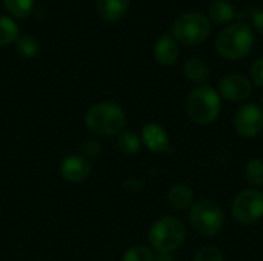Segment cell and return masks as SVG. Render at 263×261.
Returning <instances> with one entry per match:
<instances>
[{
  "label": "cell",
  "instance_id": "9a60e30c",
  "mask_svg": "<svg viewBox=\"0 0 263 261\" xmlns=\"http://www.w3.org/2000/svg\"><path fill=\"white\" fill-rule=\"evenodd\" d=\"M208 12H210L211 20H214L216 23H220V25L228 23L236 15L234 6L227 0H214V2H211V5L208 8Z\"/></svg>",
  "mask_w": 263,
  "mask_h": 261
},
{
  "label": "cell",
  "instance_id": "4fadbf2b",
  "mask_svg": "<svg viewBox=\"0 0 263 261\" xmlns=\"http://www.w3.org/2000/svg\"><path fill=\"white\" fill-rule=\"evenodd\" d=\"M129 0H96L97 12L106 20H119L128 9Z\"/></svg>",
  "mask_w": 263,
  "mask_h": 261
},
{
  "label": "cell",
  "instance_id": "d6986e66",
  "mask_svg": "<svg viewBox=\"0 0 263 261\" xmlns=\"http://www.w3.org/2000/svg\"><path fill=\"white\" fill-rule=\"evenodd\" d=\"M245 177L250 185L253 186H263V160L253 158L248 162L245 169Z\"/></svg>",
  "mask_w": 263,
  "mask_h": 261
},
{
  "label": "cell",
  "instance_id": "52a82bcc",
  "mask_svg": "<svg viewBox=\"0 0 263 261\" xmlns=\"http://www.w3.org/2000/svg\"><path fill=\"white\" fill-rule=\"evenodd\" d=\"M233 215L242 225H253L263 217V192L245 189L233 202Z\"/></svg>",
  "mask_w": 263,
  "mask_h": 261
},
{
  "label": "cell",
  "instance_id": "8fae6325",
  "mask_svg": "<svg viewBox=\"0 0 263 261\" xmlns=\"http://www.w3.org/2000/svg\"><path fill=\"white\" fill-rule=\"evenodd\" d=\"M142 140L145 146L157 154L166 152L170 149V138L166 131L157 123H146L142 129Z\"/></svg>",
  "mask_w": 263,
  "mask_h": 261
},
{
  "label": "cell",
  "instance_id": "d4e9b609",
  "mask_svg": "<svg viewBox=\"0 0 263 261\" xmlns=\"http://www.w3.org/2000/svg\"><path fill=\"white\" fill-rule=\"evenodd\" d=\"M253 23H254V28L263 35V11H257V12L254 14Z\"/></svg>",
  "mask_w": 263,
  "mask_h": 261
},
{
  "label": "cell",
  "instance_id": "7402d4cb",
  "mask_svg": "<svg viewBox=\"0 0 263 261\" xmlns=\"http://www.w3.org/2000/svg\"><path fill=\"white\" fill-rule=\"evenodd\" d=\"M17 51L20 52V55L31 58L39 52V43L29 35H23L17 38Z\"/></svg>",
  "mask_w": 263,
  "mask_h": 261
},
{
  "label": "cell",
  "instance_id": "2e32d148",
  "mask_svg": "<svg viewBox=\"0 0 263 261\" xmlns=\"http://www.w3.org/2000/svg\"><path fill=\"white\" fill-rule=\"evenodd\" d=\"M183 72H185L186 78H190L193 82H205L210 77L208 65L200 58H190L183 66Z\"/></svg>",
  "mask_w": 263,
  "mask_h": 261
},
{
  "label": "cell",
  "instance_id": "9c48e42d",
  "mask_svg": "<svg viewBox=\"0 0 263 261\" xmlns=\"http://www.w3.org/2000/svg\"><path fill=\"white\" fill-rule=\"evenodd\" d=\"M220 94L230 102H242L247 100L251 94V83L247 77L240 74H231L222 78L219 85Z\"/></svg>",
  "mask_w": 263,
  "mask_h": 261
},
{
  "label": "cell",
  "instance_id": "cb8c5ba5",
  "mask_svg": "<svg viewBox=\"0 0 263 261\" xmlns=\"http://www.w3.org/2000/svg\"><path fill=\"white\" fill-rule=\"evenodd\" d=\"M251 78L253 83L259 88H263V57L257 58L251 66Z\"/></svg>",
  "mask_w": 263,
  "mask_h": 261
},
{
  "label": "cell",
  "instance_id": "7c38bea8",
  "mask_svg": "<svg viewBox=\"0 0 263 261\" xmlns=\"http://www.w3.org/2000/svg\"><path fill=\"white\" fill-rule=\"evenodd\" d=\"M154 55L160 65L170 66L174 65L179 58V45L173 35H162L156 46H154Z\"/></svg>",
  "mask_w": 263,
  "mask_h": 261
},
{
  "label": "cell",
  "instance_id": "603a6c76",
  "mask_svg": "<svg viewBox=\"0 0 263 261\" xmlns=\"http://www.w3.org/2000/svg\"><path fill=\"white\" fill-rule=\"evenodd\" d=\"M194 261H225L223 254L216 246H205L197 251Z\"/></svg>",
  "mask_w": 263,
  "mask_h": 261
},
{
  "label": "cell",
  "instance_id": "ba28073f",
  "mask_svg": "<svg viewBox=\"0 0 263 261\" xmlns=\"http://www.w3.org/2000/svg\"><path fill=\"white\" fill-rule=\"evenodd\" d=\"M234 126L237 134L245 138L260 135L263 131V109L254 103L243 105L234 117Z\"/></svg>",
  "mask_w": 263,
  "mask_h": 261
},
{
  "label": "cell",
  "instance_id": "e0dca14e",
  "mask_svg": "<svg viewBox=\"0 0 263 261\" xmlns=\"http://www.w3.org/2000/svg\"><path fill=\"white\" fill-rule=\"evenodd\" d=\"M117 145H119V149L126 154V155H133V154H137L139 149H140V137L134 132H120L119 135V140H117Z\"/></svg>",
  "mask_w": 263,
  "mask_h": 261
},
{
  "label": "cell",
  "instance_id": "44dd1931",
  "mask_svg": "<svg viewBox=\"0 0 263 261\" xmlns=\"http://www.w3.org/2000/svg\"><path fill=\"white\" fill-rule=\"evenodd\" d=\"M3 2L8 11L15 17H26L31 12L34 3V0H3Z\"/></svg>",
  "mask_w": 263,
  "mask_h": 261
},
{
  "label": "cell",
  "instance_id": "ac0fdd59",
  "mask_svg": "<svg viewBox=\"0 0 263 261\" xmlns=\"http://www.w3.org/2000/svg\"><path fill=\"white\" fill-rule=\"evenodd\" d=\"M18 38V26L9 17L0 15V46Z\"/></svg>",
  "mask_w": 263,
  "mask_h": 261
},
{
  "label": "cell",
  "instance_id": "3957f363",
  "mask_svg": "<svg viewBox=\"0 0 263 261\" xmlns=\"http://www.w3.org/2000/svg\"><path fill=\"white\" fill-rule=\"evenodd\" d=\"M149 245L157 252H168L179 249L186 238L185 225L176 217H163L159 218L149 229L148 234Z\"/></svg>",
  "mask_w": 263,
  "mask_h": 261
},
{
  "label": "cell",
  "instance_id": "5b68a950",
  "mask_svg": "<svg viewBox=\"0 0 263 261\" xmlns=\"http://www.w3.org/2000/svg\"><path fill=\"white\" fill-rule=\"evenodd\" d=\"M190 222L196 232L203 237H213L222 231L225 214L216 202L200 200L191 206Z\"/></svg>",
  "mask_w": 263,
  "mask_h": 261
},
{
  "label": "cell",
  "instance_id": "7a4b0ae2",
  "mask_svg": "<svg viewBox=\"0 0 263 261\" xmlns=\"http://www.w3.org/2000/svg\"><path fill=\"white\" fill-rule=\"evenodd\" d=\"M85 123L92 134L116 135L122 132L126 117L119 105L112 102H100L86 112Z\"/></svg>",
  "mask_w": 263,
  "mask_h": 261
},
{
  "label": "cell",
  "instance_id": "4316f807",
  "mask_svg": "<svg viewBox=\"0 0 263 261\" xmlns=\"http://www.w3.org/2000/svg\"><path fill=\"white\" fill-rule=\"evenodd\" d=\"M262 103H263V97H262Z\"/></svg>",
  "mask_w": 263,
  "mask_h": 261
},
{
  "label": "cell",
  "instance_id": "ffe728a7",
  "mask_svg": "<svg viewBox=\"0 0 263 261\" xmlns=\"http://www.w3.org/2000/svg\"><path fill=\"white\" fill-rule=\"evenodd\" d=\"M123 261H154V255L149 248L137 245L125 252Z\"/></svg>",
  "mask_w": 263,
  "mask_h": 261
},
{
  "label": "cell",
  "instance_id": "484cf974",
  "mask_svg": "<svg viewBox=\"0 0 263 261\" xmlns=\"http://www.w3.org/2000/svg\"><path fill=\"white\" fill-rule=\"evenodd\" d=\"M154 261H174L171 254L168 252H157V255L154 257Z\"/></svg>",
  "mask_w": 263,
  "mask_h": 261
},
{
  "label": "cell",
  "instance_id": "277c9868",
  "mask_svg": "<svg viewBox=\"0 0 263 261\" xmlns=\"http://www.w3.org/2000/svg\"><path fill=\"white\" fill-rule=\"evenodd\" d=\"M220 109V97L211 86H199L188 97L186 111L190 118L197 125L213 123L219 117Z\"/></svg>",
  "mask_w": 263,
  "mask_h": 261
},
{
  "label": "cell",
  "instance_id": "8992f818",
  "mask_svg": "<svg viewBox=\"0 0 263 261\" xmlns=\"http://www.w3.org/2000/svg\"><path fill=\"white\" fill-rule=\"evenodd\" d=\"M211 34L210 20L200 12H185L173 23V35L183 45H199Z\"/></svg>",
  "mask_w": 263,
  "mask_h": 261
},
{
  "label": "cell",
  "instance_id": "30bf717a",
  "mask_svg": "<svg viewBox=\"0 0 263 261\" xmlns=\"http://www.w3.org/2000/svg\"><path fill=\"white\" fill-rule=\"evenodd\" d=\"M91 166L85 157L71 155L66 157L60 165V175L69 183H80L88 178Z\"/></svg>",
  "mask_w": 263,
  "mask_h": 261
},
{
  "label": "cell",
  "instance_id": "6da1fadb",
  "mask_svg": "<svg viewBox=\"0 0 263 261\" xmlns=\"http://www.w3.org/2000/svg\"><path fill=\"white\" fill-rule=\"evenodd\" d=\"M254 46V34L253 29L243 23L237 22L225 28L216 42V48L223 58L239 60L247 57Z\"/></svg>",
  "mask_w": 263,
  "mask_h": 261
},
{
  "label": "cell",
  "instance_id": "5bb4252c",
  "mask_svg": "<svg viewBox=\"0 0 263 261\" xmlns=\"http://www.w3.org/2000/svg\"><path fill=\"white\" fill-rule=\"evenodd\" d=\"M168 200L176 209H191L194 202V194L186 185H174L168 192Z\"/></svg>",
  "mask_w": 263,
  "mask_h": 261
}]
</instances>
